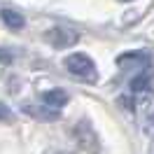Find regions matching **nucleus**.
Masks as SVG:
<instances>
[{
  "label": "nucleus",
  "instance_id": "f257e3e1",
  "mask_svg": "<svg viewBox=\"0 0 154 154\" xmlns=\"http://www.w3.org/2000/svg\"><path fill=\"white\" fill-rule=\"evenodd\" d=\"M63 66L68 68L70 75L79 77V79H84V82H89V84H94V82L98 79L96 63H94V58L87 56V54H70V56L63 61Z\"/></svg>",
  "mask_w": 154,
  "mask_h": 154
},
{
  "label": "nucleus",
  "instance_id": "f03ea898",
  "mask_svg": "<svg viewBox=\"0 0 154 154\" xmlns=\"http://www.w3.org/2000/svg\"><path fill=\"white\" fill-rule=\"evenodd\" d=\"M49 45L54 49H68L77 45V40H79V33L75 28H68V26H54V28L47 30V35H45Z\"/></svg>",
  "mask_w": 154,
  "mask_h": 154
},
{
  "label": "nucleus",
  "instance_id": "7ed1b4c3",
  "mask_svg": "<svg viewBox=\"0 0 154 154\" xmlns=\"http://www.w3.org/2000/svg\"><path fill=\"white\" fill-rule=\"evenodd\" d=\"M117 63L122 66V70L140 72V70H145V68H149L154 61H152V56H149V51L138 49V51H126V54H122V56L117 58Z\"/></svg>",
  "mask_w": 154,
  "mask_h": 154
},
{
  "label": "nucleus",
  "instance_id": "20e7f679",
  "mask_svg": "<svg viewBox=\"0 0 154 154\" xmlns=\"http://www.w3.org/2000/svg\"><path fill=\"white\" fill-rule=\"evenodd\" d=\"M131 91H133L135 96H140V94L147 96V94L154 91V63L131 77Z\"/></svg>",
  "mask_w": 154,
  "mask_h": 154
},
{
  "label": "nucleus",
  "instance_id": "39448f33",
  "mask_svg": "<svg viewBox=\"0 0 154 154\" xmlns=\"http://www.w3.org/2000/svg\"><path fill=\"white\" fill-rule=\"evenodd\" d=\"M40 100L47 107H51V110H61L63 105H68L70 96H68L63 89H49V91H45V94L40 96Z\"/></svg>",
  "mask_w": 154,
  "mask_h": 154
},
{
  "label": "nucleus",
  "instance_id": "423d86ee",
  "mask_svg": "<svg viewBox=\"0 0 154 154\" xmlns=\"http://www.w3.org/2000/svg\"><path fill=\"white\" fill-rule=\"evenodd\" d=\"M0 17H2V23L7 26V28H12V30H21L23 28V17H21L17 10H10V7H5V10L0 12Z\"/></svg>",
  "mask_w": 154,
  "mask_h": 154
},
{
  "label": "nucleus",
  "instance_id": "0eeeda50",
  "mask_svg": "<svg viewBox=\"0 0 154 154\" xmlns=\"http://www.w3.org/2000/svg\"><path fill=\"white\" fill-rule=\"evenodd\" d=\"M12 110H7V107L2 105V103H0V119H2V122H12Z\"/></svg>",
  "mask_w": 154,
  "mask_h": 154
},
{
  "label": "nucleus",
  "instance_id": "6e6552de",
  "mask_svg": "<svg viewBox=\"0 0 154 154\" xmlns=\"http://www.w3.org/2000/svg\"><path fill=\"white\" fill-rule=\"evenodd\" d=\"M2 49H5V47H2ZM2 49H0V58H2V61H12V58H14V54H5Z\"/></svg>",
  "mask_w": 154,
  "mask_h": 154
},
{
  "label": "nucleus",
  "instance_id": "1a4fd4ad",
  "mask_svg": "<svg viewBox=\"0 0 154 154\" xmlns=\"http://www.w3.org/2000/svg\"><path fill=\"white\" fill-rule=\"evenodd\" d=\"M124 2H131V0H124Z\"/></svg>",
  "mask_w": 154,
  "mask_h": 154
}]
</instances>
